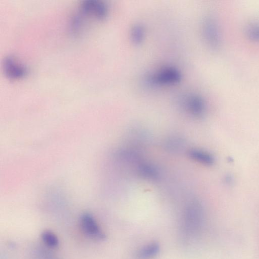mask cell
<instances>
[{
    "instance_id": "cell-1",
    "label": "cell",
    "mask_w": 259,
    "mask_h": 259,
    "mask_svg": "<svg viewBox=\"0 0 259 259\" xmlns=\"http://www.w3.org/2000/svg\"><path fill=\"white\" fill-rule=\"evenodd\" d=\"M78 8L76 14L85 27L89 20L104 21L109 14L108 5L100 0H85Z\"/></svg>"
},
{
    "instance_id": "cell-2",
    "label": "cell",
    "mask_w": 259,
    "mask_h": 259,
    "mask_svg": "<svg viewBox=\"0 0 259 259\" xmlns=\"http://www.w3.org/2000/svg\"><path fill=\"white\" fill-rule=\"evenodd\" d=\"M204 221V211L202 205L194 201L187 205L184 212L183 223L185 232L194 234L200 230Z\"/></svg>"
},
{
    "instance_id": "cell-3",
    "label": "cell",
    "mask_w": 259,
    "mask_h": 259,
    "mask_svg": "<svg viewBox=\"0 0 259 259\" xmlns=\"http://www.w3.org/2000/svg\"><path fill=\"white\" fill-rule=\"evenodd\" d=\"M183 75L179 69L173 67H166L148 76L147 82L154 86L173 85L180 83Z\"/></svg>"
},
{
    "instance_id": "cell-4",
    "label": "cell",
    "mask_w": 259,
    "mask_h": 259,
    "mask_svg": "<svg viewBox=\"0 0 259 259\" xmlns=\"http://www.w3.org/2000/svg\"><path fill=\"white\" fill-rule=\"evenodd\" d=\"M3 69L5 76L13 81L24 78L28 73L27 67L12 55L5 57L3 62Z\"/></svg>"
},
{
    "instance_id": "cell-5",
    "label": "cell",
    "mask_w": 259,
    "mask_h": 259,
    "mask_svg": "<svg viewBox=\"0 0 259 259\" xmlns=\"http://www.w3.org/2000/svg\"><path fill=\"white\" fill-rule=\"evenodd\" d=\"M203 33L206 43L211 49L219 48L221 43L220 33L217 22L213 16H208L204 20Z\"/></svg>"
},
{
    "instance_id": "cell-6",
    "label": "cell",
    "mask_w": 259,
    "mask_h": 259,
    "mask_svg": "<svg viewBox=\"0 0 259 259\" xmlns=\"http://www.w3.org/2000/svg\"><path fill=\"white\" fill-rule=\"evenodd\" d=\"M80 224L83 231L89 237L98 241H102L106 238L105 234L92 215L83 214L80 218Z\"/></svg>"
},
{
    "instance_id": "cell-7",
    "label": "cell",
    "mask_w": 259,
    "mask_h": 259,
    "mask_svg": "<svg viewBox=\"0 0 259 259\" xmlns=\"http://www.w3.org/2000/svg\"><path fill=\"white\" fill-rule=\"evenodd\" d=\"M185 107L192 116L200 118L203 116L207 110V104L204 98L200 95L193 94L186 99Z\"/></svg>"
},
{
    "instance_id": "cell-8",
    "label": "cell",
    "mask_w": 259,
    "mask_h": 259,
    "mask_svg": "<svg viewBox=\"0 0 259 259\" xmlns=\"http://www.w3.org/2000/svg\"><path fill=\"white\" fill-rule=\"evenodd\" d=\"M188 155L193 161L206 166H212L215 163L214 156L202 149H191L188 151Z\"/></svg>"
},
{
    "instance_id": "cell-9",
    "label": "cell",
    "mask_w": 259,
    "mask_h": 259,
    "mask_svg": "<svg viewBox=\"0 0 259 259\" xmlns=\"http://www.w3.org/2000/svg\"><path fill=\"white\" fill-rule=\"evenodd\" d=\"M137 173L139 176L146 180L157 181L160 173L154 165L148 163H142L138 165Z\"/></svg>"
},
{
    "instance_id": "cell-10",
    "label": "cell",
    "mask_w": 259,
    "mask_h": 259,
    "mask_svg": "<svg viewBox=\"0 0 259 259\" xmlns=\"http://www.w3.org/2000/svg\"><path fill=\"white\" fill-rule=\"evenodd\" d=\"M132 43L136 46L142 45L145 40L146 31L143 25L136 24L131 29L130 33Z\"/></svg>"
},
{
    "instance_id": "cell-11",
    "label": "cell",
    "mask_w": 259,
    "mask_h": 259,
    "mask_svg": "<svg viewBox=\"0 0 259 259\" xmlns=\"http://www.w3.org/2000/svg\"><path fill=\"white\" fill-rule=\"evenodd\" d=\"M159 247L155 243H151L145 246L136 254L137 259H152L158 253Z\"/></svg>"
},
{
    "instance_id": "cell-12",
    "label": "cell",
    "mask_w": 259,
    "mask_h": 259,
    "mask_svg": "<svg viewBox=\"0 0 259 259\" xmlns=\"http://www.w3.org/2000/svg\"><path fill=\"white\" fill-rule=\"evenodd\" d=\"M184 139L179 137H172L167 139L165 144L166 148L169 151L177 152L182 151L185 146Z\"/></svg>"
},
{
    "instance_id": "cell-13",
    "label": "cell",
    "mask_w": 259,
    "mask_h": 259,
    "mask_svg": "<svg viewBox=\"0 0 259 259\" xmlns=\"http://www.w3.org/2000/svg\"><path fill=\"white\" fill-rule=\"evenodd\" d=\"M41 238L44 243L51 248L58 247L59 242L56 235L51 231H44L41 234Z\"/></svg>"
},
{
    "instance_id": "cell-14",
    "label": "cell",
    "mask_w": 259,
    "mask_h": 259,
    "mask_svg": "<svg viewBox=\"0 0 259 259\" xmlns=\"http://www.w3.org/2000/svg\"><path fill=\"white\" fill-rule=\"evenodd\" d=\"M247 35L253 40L259 41V24L251 25L247 28Z\"/></svg>"
},
{
    "instance_id": "cell-15",
    "label": "cell",
    "mask_w": 259,
    "mask_h": 259,
    "mask_svg": "<svg viewBox=\"0 0 259 259\" xmlns=\"http://www.w3.org/2000/svg\"><path fill=\"white\" fill-rule=\"evenodd\" d=\"M224 182L227 185H231L233 183V178L230 175H227L224 178Z\"/></svg>"
}]
</instances>
